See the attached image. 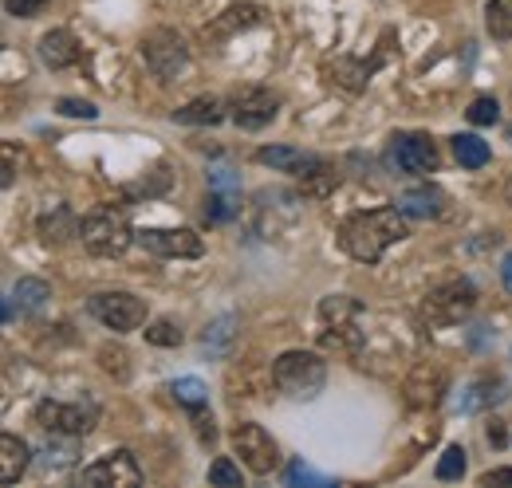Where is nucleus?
I'll use <instances>...</instances> for the list:
<instances>
[{
  "instance_id": "nucleus-1",
  "label": "nucleus",
  "mask_w": 512,
  "mask_h": 488,
  "mask_svg": "<svg viewBox=\"0 0 512 488\" xmlns=\"http://www.w3.org/2000/svg\"><path fill=\"white\" fill-rule=\"evenodd\" d=\"M402 237H406V221H402V209L398 205L371 209V213H355V217L343 221V233H339L343 248L355 260H363V264H379L386 248L398 244Z\"/></svg>"
},
{
  "instance_id": "nucleus-2",
  "label": "nucleus",
  "mask_w": 512,
  "mask_h": 488,
  "mask_svg": "<svg viewBox=\"0 0 512 488\" xmlns=\"http://www.w3.org/2000/svg\"><path fill=\"white\" fill-rule=\"evenodd\" d=\"M79 241L91 256H103V260H115L123 256L130 244L138 241L134 229H130L127 213L115 209V205H99L83 217V229H79Z\"/></svg>"
},
{
  "instance_id": "nucleus-3",
  "label": "nucleus",
  "mask_w": 512,
  "mask_h": 488,
  "mask_svg": "<svg viewBox=\"0 0 512 488\" xmlns=\"http://www.w3.org/2000/svg\"><path fill=\"white\" fill-rule=\"evenodd\" d=\"M272 382L280 394H288L296 402H312L327 386V363L320 355H308V351H284L272 363Z\"/></svg>"
},
{
  "instance_id": "nucleus-4",
  "label": "nucleus",
  "mask_w": 512,
  "mask_h": 488,
  "mask_svg": "<svg viewBox=\"0 0 512 488\" xmlns=\"http://www.w3.org/2000/svg\"><path fill=\"white\" fill-rule=\"evenodd\" d=\"M36 422L40 429H48L52 437H87L91 429L99 426V406L87 402H40L36 406Z\"/></svg>"
},
{
  "instance_id": "nucleus-5",
  "label": "nucleus",
  "mask_w": 512,
  "mask_h": 488,
  "mask_svg": "<svg viewBox=\"0 0 512 488\" xmlns=\"http://www.w3.org/2000/svg\"><path fill=\"white\" fill-rule=\"evenodd\" d=\"M386 166L398 170V174H414V178H426L438 170V146L430 134H394L390 146H386Z\"/></svg>"
},
{
  "instance_id": "nucleus-6",
  "label": "nucleus",
  "mask_w": 512,
  "mask_h": 488,
  "mask_svg": "<svg viewBox=\"0 0 512 488\" xmlns=\"http://www.w3.org/2000/svg\"><path fill=\"white\" fill-rule=\"evenodd\" d=\"M473 307H477V288H473L469 280H446V284H438V288L426 296L422 315H426L434 327H453V323H461Z\"/></svg>"
},
{
  "instance_id": "nucleus-7",
  "label": "nucleus",
  "mask_w": 512,
  "mask_h": 488,
  "mask_svg": "<svg viewBox=\"0 0 512 488\" xmlns=\"http://www.w3.org/2000/svg\"><path fill=\"white\" fill-rule=\"evenodd\" d=\"M142 60L158 79H174L190 63V48L174 28H154L142 36Z\"/></svg>"
},
{
  "instance_id": "nucleus-8",
  "label": "nucleus",
  "mask_w": 512,
  "mask_h": 488,
  "mask_svg": "<svg viewBox=\"0 0 512 488\" xmlns=\"http://www.w3.org/2000/svg\"><path fill=\"white\" fill-rule=\"evenodd\" d=\"M87 311H91V319H99L107 331H119V335L138 331L146 323V304L130 292H99L87 300Z\"/></svg>"
},
{
  "instance_id": "nucleus-9",
  "label": "nucleus",
  "mask_w": 512,
  "mask_h": 488,
  "mask_svg": "<svg viewBox=\"0 0 512 488\" xmlns=\"http://www.w3.org/2000/svg\"><path fill=\"white\" fill-rule=\"evenodd\" d=\"M79 485L134 488V485H142V469H138V461L130 457V449H115V453H103L99 461H91L87 469H79Z\"/></svg>"
},
{
  "instance_id": "nucleus-10",
  "label": "nucleus",
  "mask_w": 512,
  "mask_h": 488,
  "mask_svg": "<svg viewBox=\"0 0 512 488\" xmlns=\"http://www.w3.org/2000/svg\"><path fill=\"white\" fill-rule=\"evenodd\" d=\"M229 115L241 130H260L280 115V95L268 87H237L229 99Z\"/></svg>"
},
{
  "instance_id": "nucleus-11",
  "label": "nucleus",
  "mask_w": 512,
  "mask_h": 488,
  "mask_svg": "<svg viewBox=\"0 0 512 488\" xmlns=\"http://www.w3.org/2000/svg\"><path fill=\"white\" fill-rule=\"evenodd\" d=\"M233 449H237V457H241L253 473H260V477L280 465V449H276L272 433L264 426H256V422H241V426L233 429Z\"/></svg>"
},
{
  "instance_id": "nucleus-12",
  "label": "nucleus",
  "mask_w": 512,
  "mask_h": 488,
  "mask_svg": "<svg viewBox=\"0 0 512 488\" xmlns=\"http://www.w3.org/2000/svg\"><path fill=\"white\" fill-rule=\"evenodd\" d=\"M134 237L146 252L166 256V260H193L205 252V244L193 229H138Z\"/></svg>"
},
{
  "instance_id": "nucleus-13",
  "label": "nucleus",
  "mask_w": 512,
  "mask_h": 488,
  "mask_svg": "<svg viewBox=\"0 0 512 488\" xmlns=\"http://www.w3.org/2000/svg\"><path fill=\"white\" fill-rule=\"evenodd\" d=\"M256 162L260 166H272L280 174H296V178H312L323 170L320 154H308V150H292V146H260L256 150Z\"/></svg>"
},
{
  "instance_id": "nucleus-14",
  "label": "nucleus",
  "mask_w": 512,
  "mask_h": 488,
  "mask_svg": "<svg viewBox=\"0 0 512 488\" xmlns=\"http://www.w3.org/2000/svg\"><path fill=\"white\" fill-rule=\"evenodd\" d=\"M446 370L438 363H418L414 366V374L406 378V398H410V406H438L442 398H446Z\"/></svg>"
},
{
  "instance_id": "nucleus-15",
  "label": "nucleus",
  "mask_w": 512,
  "mask_h": 488,
  "mask_svg": "<svg viewBox=\"0 0 512 488\" xmlns=\"http://www.w3.org/2000/svg\"><path fill=\"white\" fill-rule=\"evenodd\" d=\"M264 8L260 4H229L209 28H205V36H213V40H229V36H237V32H249L256 24H264Z\"/></svg>"
},
{
  "instance_id": "nucleus-16",
  "label": "nucleus",
  "mask_w": 512,
  "mask_h": 488,
  "mask_svg": "<svg viewBox=\"0 0 512 488\" xmlns=\"http://www.w3.org/2000/svg\"><path fill=\"white\" fill-rule=\"evenodd\" d=\"M394 205L402 209V217L434 221V217H442V209H446V193H442V189H434V185H422V189H406Z\"/></svg>"
},
{
  "instance_id": "nucleus-17",
  "label": "nucleus",
  "mask_w": 512,
  "mask_h": 488,
  "mask_svg": "<svg viewBox=\"0 0 512 488\" xmlns=\"http://www.w3.org/2000/svg\"><path fill=\"white\" fill-rule=\"evenodd\" d=\"M79 56H83V48L67 28H52L48 36H40V60L52 71H64L71 63H79Z\"/></svg>"
},
{
  "instance_id": "nucleus-18",
  "label": "nucleus",
  "mask_w": 512,
  "mask_h": 488,
  "mask_svg": "<svg viewBox=\"0 0 512 488\" xmlns=\"http://www.w3.org/2000/svg\"><path fill=\"white\" fill-rule=\"evenodd\" d=\"M32 465V445L20 441L16 433H4L0 437V481L4 485H16Z\"/></svg>"
},
{
  "instance_id": "nucleus-19",
  "label": "nucleus",
  "mask_w": 512,
  "mask_h": 488,
  "mask_svg": "<svg viewBox=\"0 0 512 488\" xmlns=\"http://www.w3.org/2000/svg\"><path fill=\"white\" fill-rule=\"evenodd\" d=\"M79 229H83V221L75 217V209H67V205H52L44 217H40V237L48 244H67L79 237Z\"/></svg>"
},
{
  "instance_id": "nucleus-20",
  "label": "nucleus",
  "mask_w": 512,
  "mask_h": 488,
  "mask_svg": "<svg viewBox=\"0 0 512 488\" xmlns=\"http://www.w3.org/2000/svg\"><path fill=\"white\" fill-rule=\"evenodd\" d=\"M225 103L217 99V95H201V99H193L186 107H178L174 111V122H182V126H217V122L225 119Z\"/></svg>"
},
{
  "instance_id": "nucleus-21",
  "label": "nucleus",
  "mask_w": 512,
  "mask_h": 488,
  "mask_svg": "<svg viewBox=\"0 0 512 488\" xmlns=\"http://www.w3.org/2000/svg\"><path fill=\"white\" fill-rule=\"evenodd\" d=\"M453 154H457V162L465 166V170H481V166H489V142H481L477 134H457L453 138Z\"/></svg>"
},
{
  "instance_id": "nucleus-22",
  "label": "nucleus",
  "mask_w": 512,
  "mask_h": 488,
  "mask_svg": "<svg viewBox=\"0 0 512 488\" xmlns=\"http://www.w3.org/2000/svg\"><path fill=\"white\" fill-rule=\"evenodd\" d=\"M52 300V288L36 276H24L16 288H12V304H20V311H40V307Z\"/></svg>"
},
{
  "instance_id": "nucleus-23",
  "label": "nucleus",
  "mask_w": 512,
  "mask_h": 488,
  "mask_svg": "<svg viewBox=\"0 0 512 488\" xmlns=\"http://www.w3.org/2000/svg\"><path fill=\"white\" fill-rule=\"evenodd\" d=\"M241 213V193H225V189H209V201H205V217L213 225H225Z\"/></svg>"
},
{
  "instance_id": "nucleus-24",
  "label": "nucleus",
  "mask_w": 512,
  "mask_h": 488,
  "mask_svg": "<svg viewBox=\"0 0 512 488\" xmlns=\"http://www.w3.org/2000/svg\"><path fill=\"white\" fill-rule=\"evenodd\" d=\"M485 28L493 40H512V0H489Z\"/></svg>"
},
{
  "instance_id": "nucleus-25",
  "label": "nucleus",
  "mask_w": 512,
  "mask_h": 488,
  "mask_svg": "<svg viewBox=\"0 0 512 488\" xmlns=\"http://www.w3.org/2000/svg\"><path fill=\"white\" fill-rule=\"evenodd\" d=\"M320 315H323V323L343 327V323H351V319L359 315V304H355L351 296H327L320 304Z\"/></svg>"
},
{
  "instance_id": "nucleus-26",
  "label": "nucleus",
  "mask_w": 512,
  "mask_h": 488,
  "mask_svg": "<svg viewBox=\"0 0 512 488\" xmlns=\"http://www.w3.org/2000/svg\"><path fill=\"white\" fill-rule=\"evenodd\" d=\"M367 79H371V67H367V63H359V60L335 63V83H339L343 91H363Z\"/></svg>"
},
{
  "instance_id": "nucleus-27",
  "label": "nucleus",
  "mask_w": 512,
  "mask_h": 488,
  "mask_svg": "<svg viewBox=\"0 0 512 488\" xmlns=\"http://www.w3.org/2000/svg\"><path fill=\"white\" fill-rule=\"evenodd\" d=\"M237 327H241V319H237V315H221L217 323H209V327H205V335H201L205 351H209V347H213V351H225V343L237 335Z\"/></svg>"
},
{
  "instance_id": "nucleus-28",
  "label": "nucleus",
  "mask_w": 512,
  "mask_h": 488,
  "mask_svg": "<svg viewBox=\"0 0 512 488\" xmlns=\"http://www.w3.org/2000/svg\"><path fill=\"white\" fill-rule=\"evenodd\" d=\"M146 343H154V347H182V327L174 319H154L146 327Z\"/></svg>"
},
{
  "instance_id": "nucleus-29",
  "label": "nucleus",
  "mask_w": 512,
  "mask_h": 488,
  "mask_svg": "<svg viewBox=\"0 0 512 488\" xmlns=\"http://www.w3.org/2000/svg\"><path fill=\"white\" fill-rule=\"evenodd\" d=\"M170 394H174L182 406H190V410L205 406V398H209V390H205V382H201V378H178V382L170 386Z\"/></svg>"
},
{
  "instance_id": "nucleus-30",
  "label": "nucleus",
  "mask_w": 512,
  "mask_h": 488,
  "mask_svg": "<svg viewBox=\"0 0 512 488\" xmlns=\"http://www.w3.org/2000/svg\"><path fill=\"white\" fill-rule=\"evenodd\" d=\"M434 477H438V481H461V477H465V449H461V445H449L446 453H442Z\"/></svg>"
},
{
  "instance_id": "nucleus-31",
  "label": "nucleus",
  "mask_w": 512,
  "mask_h": 488,
  "mask_svg": "<svg viewBox=\"0 0 512 488\" xmlns=\"http://www.w3.org/2000/svg\"><path fill=\"white\" fill-rule=\"evenodd\" d=\"M209 485H221V488H241V469L229 461V457H217L209 465Z\"/></svg>"
},
{
  "instance_id": "nucleus-32",
  "label": "nucleus",
  "mask_w": 512,
  "mask_h": 488,
  "mask_svg": "<svg viewBox=\"0 0 512 488\" xmlns=\"http://www.w3.org/2000/svg\"><path fill=\"white\" fill-rule=\"evenodd\" d=\"M473 126H493V122L501 119V107H497V99H489V95H481V99H473V107L465 111Z\"/></svg>"
},
{
  "instance_id": "nucleus-33",
  "label": "nucleus",
  "mask_w": 512,
  "mask_h": 488,
  "mask_svg": "<svg viewBox=\"0 0 512 488\" xmlns=\"http://www.w3.org/2000/svg\"><path fill=\"white\" fill-rule=\"evenodd\" d=\"M99 363H103L107 374H115V378H127L130 374V355L123 347H111V343H107V347L99 351Z\"/></svg>"
},
{
  "instance_id": "nucleus-34",
  "label": "nucleus",
  "mask_w": 512,
  "mask_h": 488,
  "mask_svg": "<svg viewBox=\"0 0 512 488\" xmlns=\"http://www.w3.org/2000/svg\"><path fill=\"white\" fill-rule=\"evenodd\" d=\"M288 485H316V488H323V485H331V477H323V473H316V469H308L304 461H292V465H288Z\"/></svg>"
},
{
  "instance_id": "nucleus-35",
  "label": "nucleus",
  "mask_w": 512,
  "mask_h": 488,
  "mask_svg": "<svg viewBox=\"0 0 512 488\" xmlns=\"http://www.w3.org/2000/svg\"><path fill=\"white\" fill-rule=\"evenodd\" d=\"M60 115L67 119H99V107L95 103H87V99H60Z\"/></svg>"
},
{
  "instance_id": "nucleus-36",
  "label": "nucleus",
  "mask_w": 512,
  "mask_h": 488,
  "mask_svg": "<svg viewBox=\"0 0 512 488\" xmlns=\"http://www.w3.org/2000/svg\"><path fill=\"white\" fill-rule=\"evenodd\" d=\"M71 461H75L71 449H60V445H44V449H40V465H44V469H64Z\"/></svg>"
},
{
  "instance_id": "nucleus-37",
  "label": "nucleus",
  "mask_w": 512,
  "mask_h": 488,
  "mask_svg": "<svg viewBox=\"0 0 512 488\" xmlns=\"http://www.w3.org/2000/svg\"><path fill=\"white\" fill-rule=\"evenodd\" d=\"M193 426H197V437H201L205 445H213V441H217V429H213V418L205 414V406H197V410H193Z\"/></svg>"
},
{
  "instance_id": "nucleus-38",
  "label": "nucleus",
  "mask_w": 512,
  "mask_h": 488,
  "mask_svg": "<svg viewBox=\"0 0 512 488\" xmlns=\"http://www.w3.org/2000/svg\"><path fill=\"white\" fill-rule=\"evenodd\" d=\"M209 189H225V193H241V182L233 178V170H213V174H209Z\"/></svg>"
},
{
  "instance_id": "nucleus-39",
  "label": "nucleus",
  "mask_w": 512,
  "mask_h": 488,
  "mask_svg": "<svg viewBox=\"0 0 512 488\" xmlns=\"http://www.w3.org/2000/svg\"><path fill=\"white\" fill-rule=\"evenodd\" d=\"M44 4H48V0H8V12H12V16H36Z\"/></svg>"
},
{
  "instance_id": "nucleus-40",
  "label": "nucleus",
  "mask_w": 512,
  "mask_h": 488,
  "mask_svg": "<svg viewBox=\"0 0 512 488\" xmlns=\"http://www.w3.org/2000/svg\"><path fill=\"white\" fill-rule=\"evenodd\" d=\"M485 437H489V445H493V449H505V441H509V437H505V422H497V418H493L489 429H485Z\"/></svg>"
},
{
  "instance_id": "nucleus-41",
  "label": "nucleus",
  "mask_w": 512,
  "mask_h": 488,
  "mask_svg": "<svg viewBox=\"0 0 512 488\" xmlns=\"http://www.w3.org/2000/svg\"><path fill=\"white\" fill-rule=\"evenodd\" d=\"M481 485H512V469H497V473H485Z\"/></svg>"
},
{
  "instance_id": "nucleus-42",
  "label": "nucleus",
  "mask_w": 512,
  "mask_h": 488,
  "mask_svg": "<svg viewBox=\"0 0 512 488\" xmlns=\"http://www.w3.org/2000/svg\"><path fill=\"white\" fill-rule=\"evenodd\" d=\"M501 276H505V288L512 292V252L505 256V264H501Z\"/></svg>"
},
{
  "instance_id": "nucleus-43",
  "label": "nucleus",
  "mask_w": 512,
  "mask_h": 488,
  "mask_svg": "<svg viewBox=\"0 0 512 488\" xmlns=\"http://www.w3.org/2000/svg\"><path fill=\"white\" fill-rule=\"evenodd\" d=\"M509 205H512V182H509Z\"/></svg>"
}]
</instances>
